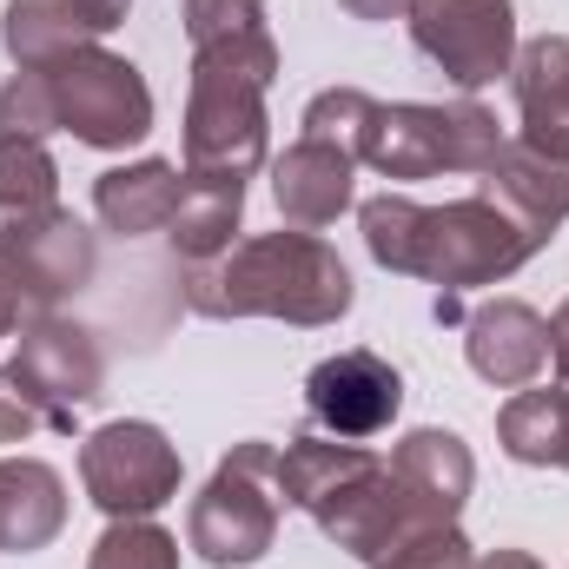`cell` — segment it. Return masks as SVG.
<instances>
[{"mask_svg":"<svg viewBox=\"0 0 569 569\" xmlns=\"http://www.w3.org/2000/svg\"><path fill=\"white\" fill-rule=\"evenodd\" d=\"M351 20H371V27H385V20H405L411 13V0H338Z\"/></svg>","mask_w":569,"mask_h":569,"instance_id":"obj_32","label":"cell"},{"mask_svg":"<svg viewBox=\"0 0 569 569\" xmlns=\"http://www.w3.org/2000/svg\"><path fill=\"white\" fill-rule=\"evenodd\" d=\"M0 259H7V272H13V284H20L27 311H60L67 298H80V291L93 284V272H100V239L60 206L47 226L7 239Z\"/></svg>","mask_w":569,"mask_h":569,"instance_id":"obj_12","label":"cell"},{"mask_svg":"<svg viewBox=\"0 0 569 569\" xmlns=\"http://www.w3.org/2000/svg\"><path fill=\"white\" fill-rule=\"evenodd\" d=\"M186 305L212 325L232 318H279L298 331H325L358 305L351 266L338 259V246H325L318 232H252L239 239L226 259L212 266H186Z\"/></svg>","mask_w":569,"mask_h":569,"instance_id":"obj_2","label":"cell"},{"mask_svg":"<svg viewBox=\"0 0 569 569\" xmlns=\"http://www.w3.org/2000/svg\"><path fill=\"white\" fill-rule=\"evenodd\" d=\"M179 186L186 172L172 159H133V166H113L93 179V219L113 232V239H146V232H166L172 212H179Z\"/></svg>","mask_w":569,"mask_h":569,"instance_id":"obj_17","label":"cell"},{"mask_svg":"<svg viewBox=\"0 0 569 569\" xmlns=\"http://www.w3.org/2000/svg\"><path fill=\"white\" fill-rule=\"evenodd\" d=\"M80 483H87V497H93V510L107 523H120V517H159L179 497L186 463H179V443L159 425L113 418V425L80 437Z\"/></svg>","mask_w":569,"mask_h":569,"instance_id":"obj_6","label":"cell"},{"mask_svg":"<svg viewBox=\"0 0 569 569\" xmlns=\"http://www.w3.org/2000/svg\"><path fill=\"white\" fill-rule=\"evenodd\" d=\"M477 192H490L503 212H517L523 226L557 239V226L569 219V159H557V152H543L530 140H510L497 152V166L477 179Z\"/></svg>","mask_w":569,"mask_h":569,"instance_id":"obj_15","label":"cell"},{"mask_svg":"<svg viewBox=\"0 0 569 569\" xmlns=\"http://www.w3.org/2000/svg\"><path fill=\"white\" fill-rule=\"evenodd\" d=\"M33 430H53V425H47L40 398L27 391V378L13 365H0V443H27Z\"/></svg>","mask_w":569,"mask_h":569,"instance_id":"obj_28","label":"cell"},{"mask_svg":"<svg viewBox=\"0 0 569 569\" xmlns=\"http://www.w3.org/2000/svg\"><path fill=\"white\" fill-rule=\"evenodd\" d=\"M67 530V483L40 457H0V557H33Z\"/></svg>","mask_w":569,"mask_h":569,"instance_id":"obj_16","label":"cell"},{"mask_svg":"<svg viewBox=\"0 0 569 569\" xmlns=\"http://www.w3.org/2000/svg\"><path fill=\"white\" fill-rule=\"evenodd\" d=\"M550 365H557V391H569V298L550 311Z\"/></svg>","mask_w":569,"mask_h":569,"instance_id":"obj_30","label":"cell"},{"mask_svg":"<svg viewBox=\"0 0 569 569\" xmlns=\"http://www.w3.org/2000/svg\"><path fill=\"white\" fill-rule=\"evenodd\" d=\"M563 470H569V457H563Z\"/></svg>","mask_w":569,"mask_h":569,"instance_id":"obj_34","label":"cell"},{"mask_svg":"<svg viewBox=\"0 0 569 569\" xmlns=\"http://www.w3.org/2000/svg\"><path fill=\"white\" fill-rule=\"evenodd\" d=\"M0 133L7 140H53L60 133L47 67H13V80L0 87Z\"/></svg>","mask_w":569,"mask_h":569,"instance_id":"obj_26","label":"cell"},{"mask_svg":"<svg viewBox=\"0 0 569 569\" xmlns=\"http://www.w3.org/2000/svg\"><path fill=\"white\" fill-rule=\"evenodd\" d=\"M272 199H279L284 226L325 232V226H338V219L351 212V199H358V159L298 133V140L272 159Z\"/></svg>","mask_w":569,"mask_h":569,"instance_id":"obj_13","label":"cell"},{"mask_svg":"<svg viewBox=\"0 0 569 569\" xmlns=\"http://www.w3.org/2000/svg\"><path fill=\"white\" fill-rule=\"evenodd\" d=\"M358 232L385 272L437 284V298H463V291L517 279L550 246L537 226L503 212L490 192L443 199V206H418L411 192H378L358 206Z\"/></svg>","mask_w":569,"mask_h":569,"instance_id":"obj_1","label":"cell"},{"mask_svg":"<svg viewBox=\"0 0 569 569\" xmlns=\"http://www.w3.org/2000/svg\"><path fill=\"white\" fill-rule=\"evenodd\" d=\"M463 358L483 385L497 391H523L543 378L550 365V318L530 298H483L463 311Z\"/></svg>","mask_w":569,"mask_h":569,"instance_id":"obj_11","label":"cell"},{"mask_svg":"<svg viewBox=\"0 0 569 569\" xmlns=\"http://www.w3.org/2000/svg\"><path fill=\"white\" fill-rule=\"evenodd\" d=\"M87 569H179V537L159 530L152 517H120L87 550Z\"/></svg>","mask_w":569,"mask_h":569,"instance_id":"obj_24","label":"cell"},{"mask_svg":"<svg viewBox=\"0 0 569 569\" xmlns=\"http://www.w3.org/2000/svg\"><path fill=\"white\" fill-rule=\"evenodd\" d=\"M239 226H246V186H239V179H192V172H186L179 212H172V226H166L172 252H179L186 266H212V259H226V252L239 246Z\"/></svg>","mask_w":569,"mask_h":569,"instance_id":"obj_20","label":"cell"},{"mask_svg":"<svg viewBox=\"0 0 569 569\" xmlns=\"http://www.w3.org/2000/svg\"><path fill=\"white\" fill-rule=\"evenodd\" d=\"M510 146L503 120L463 93L450 107H430V100H378L371 127H365V146H358V166L411 186V179H437V172H470L483 179L497 166V152Z\"/></svg>","mask_w":569,"mask_h":569,"instance_id":"obj_3","label":"cell"},{"mask_svg":"<svg viewBox=\"0 0 569 569\" xmlns=\"http://www.w3.org/2000/svg\"><path fill=\"white\" fill-rule=\"evenodd\" d=\"M284 490H279V443L246 437L219 457L206 490L186 503V550L212 569H252L279 543Z\"/></svg>","mask_w":569,"mask_h":569,"instance_id":"obj_4","label":"cell"},{"mask_svg":"<svg viewBox=\"0 0 569 569\" xmlns=\"http://www.w3.org/2000/svg\"><path fill=\"white\" fill-rule=\"evenodd\" d=\"M371 113H378V100H371L365 87H325V93H311V100H305V120H298V133H305V140L338 146V152H351V159H358Z\"/></svg>","mask_w":569,"mask_h":569,"instance_id":"obj_25","label":"cell"},{"mask_svg":"<svg viewBox=\"0 0 569 569\" xmlns=\"http://www.w3.org/2000/svg\"><path fill=\"white\" fill-rule=\"evenodd\" d=\"M186 47H212V40H239V33H272L266 0H186Z\"/></svg>","mask_w":569,"mask_h":569,"instance_id":"obj_27","label":"cell"},{"mask_svg":"<svg viewBox=\"0 0 569 569\" xmlns=\"http://www.w3.org/2000/svg\"><path fill=\"white\" fill-rule=\"evenodd\" d=\"M53 80V113H60V133H73L93 152H127L152 133V87L127 53H107L100 40L53 60L47 67Z\"/></svg>","mask_w":569,"mask_h":569,"instance_id":"obj_5","label":"cell"},{"mask_svg":"<svg viewBox=\"0 0 569 569\" xmlns=\"http://www.w3.org/2000/svg\"><path fill=\"white\" fill-rule=\"evenodd\" d=\"M510 93H517V140L569 159V33H543L517 47Z\"/></svg>","mask_w":569,"mask_h":569,"instance_id":"obj_14","label":"cell"},{"mask_svg":"<svg viewBox=\"0 0 569 569\" xmlns=\"http://www.w3.org/2000/svg\"><path fill=\"white\" fill-rule=\"evenodd\" d=\"M470 569H543V563H537L530 550H483Z\"/></svg>","mask_w":569,"mask_h":569,"instance_id":"obj_33","label":"cell"},{"mask_svg":"<svg viewBox=\"0 0 569 569\" xmlns=\"http://www.w3.org/2000/svg\"><path fill=\"white\" fill-rule=\"evenodd\" d=\"M385 463H391L398 483H411V490H418L425 503H437L443 517H463V503H470V490H477V457H470V443L443 425L405 430Z\"/></svg>","mask_w":569,"mask_h":569,"instance_id":"obj_18","label":"cell"},{"mask_svg":"<svg viewBox=\"0 0 569 569\" xmlns=\"http://www.w3.org/2000/svg\"><path fill=\"white\" fill-rule=\"evenodd\" d=\"M27 318H33V311H27L20 284H13V272H7V259H0V338H13V331H20Z\"/></svg>","mask_w":569,"mask_h":569,"instance_id":"obj_29","label":"cell"},{"mask_svg":"<svg viewBox=\"0 0 569 569\" xmlns=\"http://www.w3.org/2000/svg\"><path fill=\"white\" fill-rule=\"evenodd\" d=\"M305 411H311V430L325 437H345V443H371L398 425L405 411V371L365 345L351 351H331L311 365L305 378Z\"/></svg>","mask_w":569,"mask_h":569,"instance_id":"obj_10","label":"cell"},{"mask_svg":"<svg viewBox=\"0 0 569 569\" xmlns=\"http://www.w3.org/2000/svg\"><path fill=\"white\" fill-rule=\"evenodd\" d=\"M60 212V166L47 140H7L0 133V246L47 226Z\"/></svg>","mask_w":569,"mask_h":569,"instance_id":"obj_22","label":"cell"},{"mask_svg":"<svg viewBox=\"0 0 569 569\" xmlns=\"http://www.w3.org/2000/svg\"><path fill=\"white\" fill-rule=\"evenodd\" d=\"M371 463H378V450H371V443H345V437H325V430H298V437L279 450L284 510L318 517V510H325L345 483H358Z\"/></svg>","mask_w":569,"mask_h":569,"instance_id":"obj_19","label":"cell"},{"mask_svg":"<svg viewBox=\"0 0 569 569\" xmlns=\"http://www.w3.org/2000/svg\"><path fill=\"white\" fill-rule=\"evenodd\" d=\"M13 371L27 378V391L40 398L47 425L60 430V437H73L80 411H93L100 391H107L100 338H93L80 318H67V311H33V318L20 325V338H13Z\"/></svg>","mask_w":569,"mask_h":569,"instance_id":"obj_9","label":"cell"},{"mask_svg":"<svg viewBox=\"0 0 569 569\" xmlns=\"http://www.w3.org/2000/svg\"><path fill=\"white\" fill-rule=\"evenodd\" d=\"M272 146L266 87L232 73H186V172L192 179H252Z\"/></svg>","mask_w":569,"mask_h":569,"instance_id":"obj_8","label":"cell"},{"mask_svg":"<svg viewBox=\"0 0 569 569\" xmlns=\"http://www.w3.org/2000/svg\"><path fill=\"white\" fill-rule=\"evenodd\" d=\"M127 7H133V0H73V13H80L93 33H113V27L127 20Z\"/></svg>","mask_w":569,"mask_h":569,"instance_id":"obj_31","label":"cell"},{"mask_svg":"<svg viewBox=\"0 0 569 569\" xmlns=\"http://www.w3.org/2000/svg\"><path fill=\"white\" fill-rule=\"evenodd\" d=\"M497 443H503V457L510 463H523V470H563L569 457V391L557 385H523V391H510L503 398V411H497Z\"/></svg>","mask_w":569,"mask_h":569,"instance_id":"obj_21","label":"cell"},{"mask_svg":"<svg viewBox=\"0 0 569 569\" xmlns=\"http://www.w3.org/2000/svg\"><path fill=\"white\" fill-rule=\"evenodd\" d=\"M411 47L457 87L483 93L517 67V0H411Z\"/></svg>","mask_w":569,"mask_h":569,"instance_id":"obj_7","label":"cell"},{"mask_svg":"<svg viewBox=\"0 0 569 569\" xmlns=\"http://www.w3.org/2000/svg\"><path fill=\"white\" fill-rule=\"evenodd\" d=\"M93 40L100 33L73 13V0H7V13H0V47L13 67H53Z\"/></svg>","mask_w":569,"mask_h":569,"instance_id":"obj_23","label":"cell"}]
</instances>
